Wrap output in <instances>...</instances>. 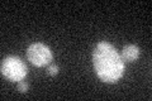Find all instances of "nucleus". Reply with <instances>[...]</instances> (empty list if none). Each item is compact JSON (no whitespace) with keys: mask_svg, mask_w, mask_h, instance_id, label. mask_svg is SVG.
<instances>
[{"mask_svg":"<svg viewBox=\"0 0 152 101\" xmlns=\"http://www.w3.org/2000/svg\"><path fill=\"white\" fill-rule=\"evenodd\" d=\"M94 68L99 78L107 84H114L122 77L124 62L112 44L107 42L98 43L93 53Z\"/></svg>","mask_w":152,"mask_h":101,"instance_id":"f257e3e1","label":"nucleus"},{"mask_svg":"<svg viewBox=\"0 0 152 101\" xmlns=\"http://www.w3.org/2000/svg\"><path fill=\"white\" fill-rule=\"evenodd\" d=\"M1 73L9 81H22L28 73L26 63L19 57H7L1 62Z\"/></svg>","mask_w":152,"mask_h":101,"instance_id":"f03ea898","label":"nucleus"},{"mask_svg":"<svg viewBox=\"0 0 152 101\" xmlns=\"http://www.w3.org/2000/svg\"><path fill=\"white\" fill-rule=\"evenodd\" d=\"M28 61L37 67H42L51 63L52 61V52L48 47L43 43H33L27 49Z\"/></svg>","mask_w":152,"mask_h":101,"instance_id":"7ed1b4c3","label":"nucleus"},{"mask_svg":"<svg viewBox=\"0 0 152 101\" xmlns=\"http://www.w3.org/2000/svg\"><path fill=\"white\" fill-rule=\"evenodd\" d=\"M140 53H141V51H140V48L137 47V46H134V44H128V46H126L124 48H123L121 57H122L123 61L133 62V61H136L140 57Z\"/></svg>","mask_w":152,"mask_h":101,"instance_id":"20e7f679","label":"nucleus"},{"mask_svg":"<svg viewBox=\"0 0 152 101\" xmlns=\"http://www.w3.org/2000/svg\"><path fill=\"white\" fill-rule=\"evenodd\" d=\"M18 91L19 92H22V94H24V92H27L28 91V87H29V86H28V84L26 82V81H18Z\"/></svg>","mask_w":152,"mask_h":101,"instance_id":"39448f33","label":"nucleus"},{"mask_svg":"<svg viewBox=\"0 0 152 101\" xmlns=\"http://www.w3.org/2000/svg\"><path fill=\"white\" fill-rule=\"evenodd\" d=\"M47 72H48V75L55 76V75L58 73V67H57L56 65H52V66H50V67H48V70H47Z\"/></svg>","mask_w":152,"mask_h":101,"instance_id":"423d86ee","label":"nucleus"}]
</instances>
